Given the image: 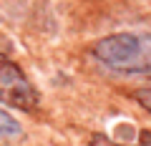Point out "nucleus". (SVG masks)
I'll list each match as a JSON object with an SVG mask.
<instances>
[{"instance_id":"obj_1","label":"nucleus","mask_w":151,"mask_h":146,"mask_svg":"<svg viewBox=\"0 0 151 146\" xmlns=\"http://www.w3.org/2000/svg\"><path fill=\"white\" fill-rule=\"evenodd\" d=\"M93 58L121 76L151 78V33H113L93 45Z\"/></svg>"},{"instance_id":"obj_2","label":"nucleus","mask_w":151,"mask_h":146,"mask_svg":"<svg viewBox=\"0 0 151 146\" xmlns=\"http://www.w3.org/2000/svg\"><path fill=\"white\" fill-rule=\"evenodd\" d=\"M0 101L20 111H33L38 106V91L33 88V83L20 70V65L3 53H0Z\"/></svg>"},{"instance_id":"obj_3","label":"nucleus","mask_w":151,"mask_h":146,"mask_svg":"<svg viewBox=\"0 0 151 146\" xmlns=\"http://www.w3.org/2000/svg\"><path fill=\"white\" fill-rule=\"evenodd\" d=\"M18 134H20V124H18L8 111L0 108V139H3V136H18Z\"/></svg>"},{"instance_id":"obj_4","label":"nucleus","mask_w":151,"mask_h":146,"mask_svg":"<svg viewBox=\"0 0 151 146\" xmlns=\"http://www.w3.org/2000/svg\"><path fill=\"white\" fill-rule=\"evenodd\" d=\"M134 98H136V101H139L141 106H144L146 111H149V114H151V86H146V88H139Z\"/></svg>"},{"instance_id":"obj_5","label":"nucleus","mask_w":151,"mask_h":146,"mask_svg":"<svg viewBox=\"0 0 151 146\" xmlns=\"http://www.w3.org/2000/svg\"><path fill=\"white\" fill-rule=\"evenodd\" d=\"M91 146H121V144H116V141L111 144L103 134H98V136H93V139H91Z\"/></svg>"},{"instance_id":"obj_6","label":"nucleus","mask_w":151,"mask_h":146,"mask_svg":"<svg viewBox=\"0 0 151 146\" xmlns=\"http://www.w3.org/2000/svg\"><path fill=\"white\" fill-rule=\"evenodd\" d=\"M139 146H151V131H141V141Z\"/></svg>"}]
</instances>
